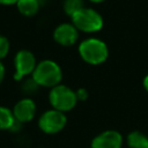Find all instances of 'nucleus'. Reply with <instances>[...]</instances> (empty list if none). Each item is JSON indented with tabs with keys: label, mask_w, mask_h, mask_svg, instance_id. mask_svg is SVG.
<instances>
[{
	"label": "nucleus",
	"mask_w": 148,
	"mask_h": 148,
	"mask_svg": "<svg viewBox=\"0 0 148 148\" xmlns=\"http://www.w3.org/2000/svg\"><path fill=\"white\" fill-rule=\"evenodd\" d=\"M32 80L37 86L56 87L61 80V69L59 65L52 60H43L36 65L32 73Z\"/></svg>",
	"instance_id": "nucleus-1"
},
{
	"label": "nucleus",
	"mask_w": 148,
	"mask_h": 148,
	"mask_svg": "<svg viewBox=\"0 0 148 148\" xmlns=\"http://www.w3.org/2000/svg\"><path fill=\"white\" fill-rule=\"evenodd\" d=\"M9 47L10 45H9V40L7 39V37L0 35V60L3 59L8 54Z\"/></svg>",
	"instance_id": "nucleus-14"
},
{
	"label": "nucleus",
	"mask_w": 148,
	"mask_h": 148,
	"mask_svg": "<svg viewBox=\"0 0 148 148\" xmlns=\"http://www.w3.org/2000/svg\"><path fill=\"white\" fill-rule=\"evenodd\" d=\"M72 21L76 29L86 32L98 31L103 27V18L91 8H82L72 16Z\"/></svg>",
	"instance_id": "nucleus-3"
},
{
	"label": "nucleus",
	"mask_w": 148,
	"mask_h": 148,
	"mask_svg": "<svg viewBox=\"0 0 148 148\" xmlns=\"http://www.w3.org/2000/svg\"><path fill=\"white\" fill-rule=\"evenodd\" d=\"M127 143H128V147H131V148H147L148 138L143 133L135 131V132H132L128 134Z\"/></svg>",
	"instance_id": "nucleus-12"
},
{
	"label": "nucleus",
	"mask_w": 148,
	"mask_h": 148,
	"mask_svg": "<svg viewBox=\"0 0 148 148\" xmlns=\"http://www.w3.org/2000/svg\"><path fill=\"white\" fill-rule=\"evenodd\" d=\"M49 99L51 105L58 111H68L76 104V94L71 88L66 86H56L51 89L49 94Z\"/></svg>",
	"instance_id": "nucleus-4"
},
{
	"label": "nucleus",
	"mask_w": 148,
	"mask_h": 148,
	"mask_svg": "<svg viewBox=\"0 0 148 148\" xmlns=\"http://www.w3.org/2000/svg\"><path fill=\"white\" fill-rule=\"evenodd\" d=\"M15 124L16 120L14 118L13 111L9 110L8 108L0 105V131L12 130Z\"/></svg>",
	"instance_id": "nucleus-11"
},
{
	"label": "nucleus",
	"mask_w": 148,
	"mask_h": 148,
	"mask_svg": "<svg viewBox=\"0 0 148 148\" xmlns=\"http://www.w3.org/2000/svg\"><path fill=\"white\" fill-rule=\"evenodd\" d=\"M75 94H76V98H77V99H86V98L88 97V92H87V90L83 89V88L79 89Z\"/></svg>",
	"instance_id": "nucleus-15"
},
{
	"label": "nucleus",
	"mask_w": 148,
	"mask_h": 148,
	"mask_svg": "<svg viewBox=\"0 0 148 148\" xmlns=\"http://www.w3.org/2000/svg\"><path fill=\"white\" fill-rule=\"evenodd\" d=\"M13 114L17 123H27L30 121L36 113V104L30 98L20 99L13 108Z\"/></svg>",
	"instance_id": "nucleus-7"
},
{
	"label": "nucleus",
	"mask_w": 148,
	"mask_h": 148,
	"mask_svg": "<svg viewBox=\"0 0 148 148\" xmlns=\"http://www.w3.org/2000/svg\"><path fill=\"white\" fill-rule=\"evenodd\" d=\"M39 2L37 0H18L16 7L18 12L24 16H34L39 9Z\"/></svg>",
	"instance_id": "nucleus-10"
},
{
	"label": "nucleus",
	"mask_w": 148,
	"mask_h": 148,
	"mask_svg": "<svg viewBox=\"0 0 148 148\" xmlns=\"http://www.w3.org/2000/svg\"><path fill=\"white\" fill-rule=\"evenodd\" d=\"M37 1L39 2V5H40V6H42V5H43V3L45 2V0H37Z\"/></svg>",
	"instance_id": "nucleus-19"
},
{
	"label": "nucleus",
	"mask_w": 148,
	"mask_h": 148,
	"mask_svg": "<svg viewBox=\"0 0 148 148\" xmlns=\"http://www.w3.org/2000/svg\"><path fill=\"white\" fill-rule=\"evenodd\" d=\"M90 1H92V2H102L104 0H90Z\"/></svg>",
	"instance_id": "nucleus-20"
},
{
	"label": "nucleus",
	"mask_w": 148,
	"mask_h": 148,
	"mask_svg": "<svg viewBox=\"0 0 148 148\" xmlns=\"http://www.w3.org/2000/svg\"><path fill=\"white\" fill-rule=\"evenodd\" d=\"M66 121H67L66 116L61 111L53 109V110H49L44 112L40 116L38 120V125H39V128L44 133L54 134L65 127Z\"/></svg>",
	"instance_id": "nucleus-5"
},
{
	"label": "nucleus",
	"mask_w": 148,
	"mask_h": 148,
	"mask_svg": "<svg viewBox=\"0 0 148 148\" xmlns=\"http://www.w3.org/2000/svg\"><path fill=\"white\" fill-rule=\"evenodd\" d=\"M123 142L121 135L117 131H105L98 134L91 142V148H120Z\"/></svg>",
	"instance_id": "nucleus-8"
},
{
	"label": "nucleus",
	"mask_w": 148,
	"mask_h": 148,
	"mask_svg": "<svg viewBox=\"0 0 148 148\" xmlns=\"http://www.w3.org/2000/svg\"><path fill=\"white\" fill-rule=\"evenodd\" d=\"M53 38L57 43L68 46L76 42L77 39V29L69 23H62L58 25L53 32Z\"/></svg>",
	"instance_id": "nucleus-9"
},
{
	"label": "nucleus",
	"mask_w": 148,
	"mask_h": 148,
	"mask_svg": "<svg viewBox=\"0 0 148 148\" xmlns=\"http://www.w3.org/2000/svg\"><path fill=\"white\" fill-rule=\"evenodd\" d=\"M36 58L32 54V52L28 50H20L14 58V66H15V73H14V80L20 81L24 76L32 74L36 68Z\"/></svg>",
	"instance_id": "nucleus-6"
},
{
	"label": "nucleus",
	"mask_w": 148,
	"mask_h": 148,
	"mask_svg": "<svg viewBox=\"0 0 148 148\" xmlns=\"http://www.w3.org/2000/svg\"><path fill=\"white\" fill-rule=\"evenodd\" d=\"M3 77H5V66H3L2 61L0 60V84L3 81Z\"/></svg>",
	"instance_id": "nucleus-17"
},
{
	"label": "nucleus",
	"mask_w": 148,
	"mask_h": 148,
	"mask_svg": "<svg viewBox=\"0 0 148 148\" xmlns=\"http://www.w3.org/2000/svg\"><path fill=\"white\" fill-rule=\"evenodd\" d=\"M81 58L91 65H98L108 58V46L104 42L97 38L83 40L79 46Z\"/></svg>",
	"instance_id": "nucleus-2"
},
{
	"label": "nucleus",
	"mask_w": 148,
	"mask_h": 148,
	"mask_svg": "<svg viewBox=\"0 0 148 148\" xmlns=\"http://www.w3.org/2000/svg\"><path fill=\"white\" fill-rule=\"evenodd\" d=\"M147 148H148V146H147Z\"/></svg>",
	"instance_id": "nucleus-21"
},
{
	"label": "nucleus",
	"mask_w": 148,
	"mask_h": 148,
	"mask_svg": "<svg viewBox=\"0 0 148 148\" xmlns=\"http://www.w3.org/2000/svg\"><path fill=\"white\" fill-rule=\"evenodd\" d=\"M82 8H84L83 0H65L64 2V9L71 16H73L75 13H77Z\"/></svg>",
	"instance_id": "nucleus-13"
},
{
	"label": "nucleus",
	"mask_w": 148,
	"mask_h": 148,
	"mask_svg": "<svg viewBox=\"0 0 148 148\" xmlns=\"http://www.w3.org/2000/svg\"><path fill=\"white\" fill-rule=\"evenodd\" d=\"M18 0H0V5L5 6H10V5H16Z\"/></svg>",
	"instance_id": "nucleus-16"
},
{
	"label": "nucleus",
	"mask_w": 148,
	"mask_h": 148,
	"mask_svg": "<svg viewBox=\"0 0 148 148\" xmlns=\"http://www.w3.org/2000/svg\"><path fill=\"white\" fill-rule=\"evenodd\" d=\"M143 87H145V89L148 91V75L143 79Z\"/></svg>",
	"instance_id": "nucleus-18"
}]
</instances>
